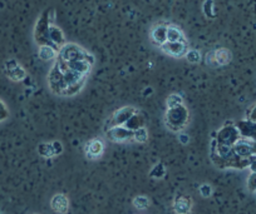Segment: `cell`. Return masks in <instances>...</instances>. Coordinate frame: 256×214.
Returning <instances> with one entry per match:
<instances>
[{"label":"cell","instance_id":"1","mask_svg":"<svg viewBox=\"0 0 256 214\" xmlns=\"http://www.w3.org/2000/svg\"><path fill=\"white\" fill-rule=\"evenodd\" d=\"M190 120V113L188 109L184 107V104L177 105L174 108H167L166 118V127L168 128L171 132L180 133L182 129L187 127Z\"/></svg>","mask_w":256,"mask_h":214},{"label":"cell","instance_id":"2","mask_svg":"<svg viewBox=\"0 0 256 214\" xmlns=\"http://www.w3.org/2000/svg\"><path fill=\"white\" fill-rule=\"evenodd\" d=\"M58 59L64 61H72L77 60V59H84L90 64H94V56L90 53H88L86 49H83L82 46L77 45V44L73 43H66L58 51Z\"/></svg>","mask_w":256,"mask_h":214},{"label":"cell","instance_id":"3","mask_svg":"<svg viewBox=\"0 0 256 214\" xmlns=\"http://www.w3.org/2000/svg\"><path fill=\"white\" fill-rule=\"evenodd\" d=\"M241 135L238 133V128H236L235 123L232 122H226L222 127L218 129V132H216V137L214 139L216 140L218 146H225V147H231L232 148L236 143L240 140Z\"/></svg>","mask_w":256,"mask_h":214},{"label":"cell","instance_id":"4","mask_svg":"<svg viewBox=\"0 0 256 214\" xmlns=\"http://www.w3.org/2000/svg\"><path fill=\"white\" fill-rule=\"evenodd\" d=\"M49 15H50L49 10H46L36 20V28H34V39L38 45H52L50 40H49V26L52 24Z\"/></svg>","mask_w":256,"mask_h":214},{"label":"cell","instance_id":"5","mask_svg":"<svg viewBox=\"0 0 256 214\" xmlns=\"http://www.w3.org/2000/svg\"><path fill=\"white\" fill-rule=\"evenodd\" d=\"M48 85L52 93H54L56 95H64V90H66L67 85L64 83L63 73L60 71L56 63H54L50 71H49Z\"/></svg>","mask_w":256,"mask_h":214},{"label":"cell","instance_id":"6","mask_svg":"<svg viewBox=\"0 0 256 214\" xmlns=\"http://www.w3.org/2000/svg\"><path fill=\"white\" fill-rule=\"evenodd\" d=\"M137 112V109L134 107H122L120 109H117L116 112L112 113V115L110 117V119L107 120V124H106V130L110 129L112 127H120V125H124L127 123V120Z\"/></svg>","mask_w":256,"mask_h":214},{"label":"cell","instance_id":"7","mask_svg":"<svg viewBox=\"0 0 256 214\" xmlns=\"http://www.w3.org/2000/svg\"><path fill=\"white\" fill-rule=\"evenodd\" d=\"M108 140L113 143H128L134 142V130L128 129L124 125L120 127H112L106 130Z\"/></svg>","mask_w":256,"mask_h":214},{"label":"cell","instance_id":"8","mask_svg":"<svg viewBox=\"0 0 256 214\" xmlns=\"http://www.w3.org/2000/svg\"><path fill=\"white\" fill-rule=\"evenodd\" d=\"M160 49L172 58H184L188 50L187 43H182V41H166L160 46Z\"/></svg>","mask_w":256,"mask_h":214},{"label":"cell","instance_id":"9","mask_svg":"<svg viewBox=\"0 0 256 214\" xmlns=\"http://www.w3.org/2000/svg\"><path fill=\"white\" fill-rule=\"evenodd\" d=\"M194 202L192 198L187 194H177L172 203V209L176 214H190L191 213Z\"/></svg>","mask_w":256,"mask_h":214},{"label":"cell","instance_id":"10","mask_svg":"<svg viewBox=\"0 0 256 214\" xmlns=\"http://www.w3.org/2000/svg\"><path fill=\"white\" fill-rule=\"evenodd\" d=\"M236 128H238V133H240L241 138H245V139H250L256 142V123L251 122L248 119H242L238 120V123H235Z\"/></svg>","mask_w":256,"mask_h":214},{"label":"cell","instance_id":"11","mask_svg":"<svg viewBox=\"0 0 256 214\" xmlns=\"http://www.w3.org/2000/svg\"><path fill=\"white\" fill-rule=\"evenodd\" d=\"M86 156L90 159L94 161V159H98L104 152V143L102 142L98 138H94V139H90V142L86 144Z\"/></svg>","mask_w":256,"mask_h":214},{"label":"cell","instance_id":"12","mask_svg":"<svg viewBox=\"0 0 256 214\" xmlns=\"http://www.w3.org/2000/svg\"><path fill=\"white\" fill-rule=\"evenodd\" d=\"M50 208L58 214H66L70 209V199L66 194H54L50 199Z\"/></svg>","mask_w":256,"mask_h":214},{"label":"cell","instance_id":"13","mask_svg":"<svg viewBox=\"0 0 256 214\" xmlns=\"http://www.w3.org/2000/svg\"><path fill=\"white\" fill-rule=\"evenodd\" d=\"M231 61V51L226 48H220L208 55V64L216 63L215 65H226Z\"/></svg>","mask_w":256,"mask_h":214},{"label":"cell","instance_id":"14","mask_svg":"<svg viewBox=\"0 0 256 214\" xmlns=\"http://www.w3.org/2000/svg\"><path fill=\"white\" fill-rule=\"evenodd\" d=\"M49 40H50L52 45H53L58 51L64 44L67 43L63 30H62L59 26H56V24H50V26H49Z\"/></svg>","mask_w":256,"mask_h":214},{"label":"cell","instance_id":"15","mask_svg":"<svg viewBox=\"0 0 256 214\" xmlns=\"http://www.w3.org/2000/svg\"><path fill=\"white\" fill-rule=\"evenodd\" d=\"M167 26L166 24H158L151 30V40L154 45L161 46L167 41Z\"/></svg>","mask_w":256,"mask_h":214},{"label":"cell","instance_id":"16","mask_svg":"<svg viewBox=\"0 0 256 214\" xmlns=\"http://www.w3.org/2000/svg\"><path fill=\"white\" fill-rule=\"evenodd\" d=\"M67 63H68V65H70V69L78 71L80 74L86 75V77H88V75H90V69H92V64H90L87 60H84V59H77V60L67 61Z\"/></svg>","mask_w":256,"mask_h":214},{"label":"cell","instance_id":"17","mask_svg":"<svg viewBox=\"0 0 256 214\" xmlns=\"http://www.w3.org/2000/svg\"><path fill=\"white\" fill-rule=\"evenodd\" d=\"M124 127L131 130H137L140 129V128L146 127V119H144V117L142 115V113L138 112V109H137V112L127 120Z\"/></svg>","mask_w":256,"mask_h":214},{"label":"cell","instance_id":"18","mask_svg":"<svg viewBox=\"0 0 256 214\" xmlns=\"http://www.w3.org/2000/svg\"><path fill=\"white\" fill-rule=\"evenodd\" d=\"M38 56L43 61L56 60V56H58V50L52 45H39Z\"/></svg>","mask_w":256,"mask_h":214},{"label":"cell","instance_id":"19","mask_svg":"<svg viewBox=\"0 0 256 214\" xmlns=\"http://www.w3.org/2000/svg\"><path fill=\"white\" fill-rule=\"evenodd\" d=\"M4 71H6V77H8L10 80H13V82H22V80L26 79V69H24L20 64H18V65L14 66V68L8 69V70H4Z\"/></svg>","mask_w":256,"mask_h":214},{"label":"cell","instance_id":"20","mask_svg":"<svg viewBox=\"0 0 256 214\" xmlns=\"http://www.w3.org/2000/svg\"><path fill=\"white\" fill-rule=\"evenodd\" d=\"M167 41H182V43H187L186 36L182 33L181 29L174 25L167 26Z\"/></svg>","mask_w":256,"mask_h":214},{"label":"cell","instance_id":"21","mask_svg":"<svg viewBox=\"0 0 256 214\" xmlns=\"http://www.w3.org/2000/svg\"><path fill=\"white\" fill-rule=\"evenodd\" d=\"M147 140H148V130L146 129V127L134 130V142L144 144Z\"/></svg>","mask_w":256,"mask_h":214},{"label":"cell","instance_id":"22","mask_svg":"<svg viewBox=\"0 0 256 214\" xmlns=\"http://www.w3.org/2000/svg\"><path fill=\"white\" fill-rule=\"evenodd\" d=\"M38 153L42 157H44V158H52V157H54L52 143H40L38 146Z\"/></svg>","mask_w":256,"mask_h":214},{"label":"cell","instance_id":"23","mask_svg":"<svg viewBox=\"0 0 256 214\" xmlns=\"http://www.w3.org/2000/svg\"><path fill=\"white\" fill-rule=\"evenodd\" d=\"M164 174H166V168H164V166L162 163L156 164L151 169V172H150V177L154 179H161L162 177H164Z\"/></svg>","mask_w":256,"mask_h":214},{"label":"cell","instance_id":"24","mask_svg":"<svg viewBox=\"0 0 256 214\" xmlns=\"http://www.w3.org/2000/svg\"><path fill=\"white\" fill-rule=\"evenodd\" d=\"M134 206L137 209H147L150 207V199L146 196H137L134 199Z\"/></svg>","mask_w":256,"mask_h":214},{"label":"cell","instance_id":"25","mask_svg":"<svg viewBox=\"0 0 256 214\" xmlns=\"http://www.w3.org/2000/svg\"><path fill=\"white\" fill-rule=\"evenodd\" d=\"M181 104H184V99L178 93H172L167 98V108H174Z\"/></svg>","mask_w":256,"mask_h":214},{"label":"cell","instance_id":"26","mask_svg":"<svg viewBox=\"0 0 256 214\" xmlns=\"http://www.w3.org/2000/svg\"><path fill=\"white\" fill-rule=\"evenodd\" d=\"M186 60L191 64H198L201 60V54L200 51L195 50V49H191V50H187L186 55H184Z\"/></svg>","mask_w":256,"mask_h":214},{"label":"cell","instance_id":"27","mask_svg":"<svg viewBox=\"0 0 256 214\" xmlns=\"http://www.w3.org/2000/svg\"><path fill=\"white\" fill-rule=\"evenodd\" d=\"M9 115H10V113H9L8 107H6V104L4 103V100L0 99V123L6 122L9 118Z\"/></svg>","mask_w":256,"mask_h":214},{"label":"cell","instance_id":"28","mask_svg":"<svg viewBox=\"0 0 256 214\" xmlns=\"http://www.w3.org/2000/svg\"><path fill=\"white\" fill-rule=\"evenodd\" d=\"M198 191H200V194L204 197V198H210V197L212 196V187L208 183L201 184Z\"/></svg>","mask_w":256,"mask_h":214},{"label":"cell","instance_id":"29","mask_svg":"<svg viewBox=\"0 0 256 214\" xmlns=\"http://www.w3.org/2000/svg\"><path fill=\"white\" fill-rule=\"evenodd\" d=\"M248 189L251 193H256V172H251L248 178Z\"/></svg>","mask_w":256,"mask_h":214},{"label":"cell","instance_id":"30","mask_svg":"<svg viewBox=\"0 0 256 214\" xmlns=\"http://www.w3.org/2000/svg\"><path fill=\"white\" fill-rule=\"evenodd\" d=\"M214 1L212 0H206L205 4H204V13L206 16H210L214 18Z\"/></svg>","mask_w":256,"mask_h":214},{"label":"cell","instance_id":"31","mask_svg":"<svg viewBox=\"0 0 256 214\" xmlns=\"http://www.w3.org/2000/svg\"><path fill=\"white\" fill-rule=\"evenodd\" d=\"M52 143V147H53V152H54V157L56 156H59V154L63 153V144H62L59 140H54V142H50Z\"/></svg>","mask_w":256,"mask_h":214},{"label":"cell","instance_id":"32","mask_svg":"<svg viewBox=\"0 0 256 214\" xmlns=\"http://www.w3.org/2000/svg\"><path fill=\"white\" fill-rule=\"evenodd\" d=\"M246 119L256 123V103L248 110V113H246Z\"/></svg>","mask_w":256,"mask_h":214},{"label":"cell","instance_id":"33","mask_svg":"<svg viewBox=\"0 0 256 214\" xmlns=\"http://www.w3.org/2000/svg\"><path fill=\"white\" fill-rule=\"evenodd\" d=\"M178 139H180V142L182 143V144H187V143H188V140H190V138H188V135L184 134V133H180Z\"/></svg>","mask_w":256,"mask_h":214}]
</instances>
